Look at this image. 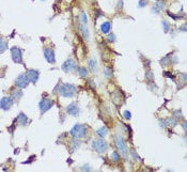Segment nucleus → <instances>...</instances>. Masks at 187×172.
I'll list each match as a JSON object with an SVG mask.
<instances>
[{
	"instance_id": "1",
	"label": "nucleus",
	"mask_w": 187,
	"mask_h": 172,
	"mask_svg": "<svg viewBox=\"0 0 187 172\" xmlns=\"http://www.w3.org/2000/svg\"><path fill=\"white\" fill-rule=\"evenodd\" d=\"M76 91H77V89L75 85H73L71 83H64L61 87L59 93H60L63 97H74L76 94Z\"/></svg>"
},
{
	"instance_id": "2",
	"label": "nucleus",
	"mask_w": 187,
	"mask_h": 172,
	"mask_svg": "<svg viewBox=\"0 0 187 172\" xmlns=\"http://www.w3.org/2000/svg\"><path fill=\"white\" fill-rule=\"evenodd\" d=\"M92 149L95 150L97 153H105L108 149V144L107 142L103 139H98V140H93L92 141Z\"/></svg>"
},
{
	"instance_id": "3",
	"label": "nucleus",
	"mask_w": 187,
	"mask_h": 172,
	"mask_svg": "<svg viewBox=\"0 0 187 172\" xmlns=\"http://www.w3.org/2000/svg\"><path fill=\"white\" fill-rule=\"evenodd\" d=\"M86 133H87L86 126L81 125V124H76L74 127L71 129V135L74 138H84L86 136Z\"/></svg>"
},
{
	"instance_id": "4",
	"label": "nucleus",
	"mask_w": 187,
	"mask_h": 172,
	"mask_svg": "<svg viewBox=\"0 0 187 172\" xmlns=\"http://www.w3.org/2000/svg\"><path fill=\"white\" fill-rule=\"evenodd\" d=\"M11 56L15 63H20V64L22 63V53L20 48H18L17 46H13L11 48Z\"/></svg>"
},
{
	"instance_id": "5",
	"label": "nucleus",
	"mask_w": 187,
	"mask_h": 172,
	"mask_svg": "<svg viewBox=\"0 0 187 172\" xmlns=\"http://www.w3.org/2000/svg\"><path fill=\"white\" fill-rule=\"evenodd\" d=\"M13 104H14V101H13V97L11 96H4L0 99V108L4 111L11 109Z\"/></svg>"
},
{
	"instance_id": "6",
	"label": "nucleus",
	"mask_w": 187,
	"mask_h": 172,
	"mask_svg": "<svg viewBox=\"0 0 187 172\" xmlns=\"http://www.w3.org/2000/svg\"><path fill=\"white\" fill-rule=\"evenodd\" d=\"M30 82V79H29V77L27 74H21L17 77V79H16V85H17V88H20V89H24L26 88L27 85L29 84Z\"/></svg>"
},
{
	"instance_id": "7",
	"label": "nucleus",
	"mask_w": 187,
	"mask_h": 172,
	"mask_svg": "<svg viewBox=\"0 0 187 172\" xmlns=\"http://www.w3.org/2000/svg\"><path fill=\"white\" fill-rule=\"evenodd\" d=\"M52 105H54V103H52L51 99H49V98H43L42 101L40 102L39 107H40L41 112H42V113H45V112L48 111L52 107Z\"/></svg>"
},
{
	"instance_id": "8",
	"label": "nucleus",
	"mask_w": 187,
	"mask_h": 172,
	"mask_svg": "<svg viewBox=\"0 0 187 172\" xmlns=\"http://www.w3.org/2000/svg\"><path fill=\"white\" fill-rule=\"evenodd\" d=\"M43 51H44V56L46 58V60L49 63H51V64H55L56 63V58H55V52L52 49L49 47H44Z\"/></svg>"
},
{
	"instance_id": "9",
	"label": "nucleus",
	"mask_w": 187,
	"mask_h": 172,
	"mask_svg": "<svg viewBox=\"0 0 187 172\" xmlns=\"http://www.w3.org/2000/svg\"><path fill=\"white\" fill-rule=\"evenodd\" d=\"M76 62L75 60H73V59H68L66 60L64 63H63L62 65V70L64 72H73L76 70Z\"/></svg>"
},
{
	"instance_id": "10",
	"label": "nucleus",
	"mask_w": 187,
	"mask_h": 172,
	"mask_svg": "<svg viewBox=\"0 0 187 172\" xmlns=\"http://www.w3.org/2000/svg\"><path fill=\"white\" fill-rule=\"evenodd\" d=\"M66 110H67V113H68V114L74 116V117L78 116V113H79V107H78V105H77V103H72V104H70V105L67 106Z\"/></svg>"
},
{
	"instance_id": "11",
	"label": "nucleus",
	"mask_w": 187,
	"mask_h": 172,
	"mask_svg": "<svg viewBox=\"0 0 187 172\" xmlns=\"http://www.w3.org/2000/svg\"><path fill=\"white\" fill-rule=\"evenodd\" d=\"M116 140H117V144H118V148L120 149V150L123 152V154H124V156L127 157V150H126V144L124 142V140H123V138L121 137V136L118 135L116 137Z\"/></svg>"
},
{
	"instance_id": "12",
	"label": "nucleus",
	"mask_w": 187,
	"mask_h": 172,
	"mask_svg": "<svg viewBox=\"0 0 187 172\" xmlns=\"http://www.w3.org/2000/svg\"><path fill=\"white\" fill-rule=\"evenodd\" d=\"M27 75H28V77H29V79H30L31 82L35 83L36 81H38V79H39L40 73H39V71H36V70H29L28 73H27Z\"/></svg>"
},
{
	"instance_id": "13",
	"label": "nucleus",
	"mask_w": 187,
	"mask_h": 172,
	"mask_svg": "<svg viewBox=\"0 0 187 172\" xmlns=\"http://www.w3.org/2000/svg\"><path fill=\"white\" fill-rule=\"evenodd\" d=\"M16 121H17V123L19 124V125L25 126V125L27 124V122H28V118H27V116H26L25 113H22V112H20V113L17 116Z\"/></svg>"
},
{
	"instance_id": "14",
	"label": "nucleus",
	"mask_w": 187,
	"mask_h": 172,
	"mask_svg": "<svg viewBox=\"0 0 187 172\" xmlns=\"http://www.w3.org/2000/svg\"><path fill=\"white\" fill-rule=\"evenodd\" d=\"M110 29H111V24L109 21H106V22H104V24H102V26H101V30H102V32L103 33H108L109 31H110Z\"/></svg>"
},
{
	"instance_id": "15",
	"label": "nucleus",
	"mask_w": 187,
	"mask_h": 172,
	"mask_svg": "<svg viewBox=\"0 0 187 172\" xmlns=\"http://www.w3.org/2000/svg\"><path fill=\"white\" fill-rule=\"evenodd\" d=\"M8 48V42L6 39L0 38V52H3Z\"/></svg>"
},
{
	"instance_id": "16",
	"label": "nucleus",
	"mask_w": 187,
	"mask_h": 172,
	"mask_svg": "<svg viewBox=\"0 0 187 172\" xmlns=\"http://www.w3.org/2000/svg\"><path fill=\"white\" fill-rule=\"evenodd\" d=\"M89 65H90L91 71H92V72H96V70H97V63H96V60H94V59H91Z\"/></svg>"
},
{
	"instance_id": "17",
	"label": "nucleus",
	"mask_w": 187,
	"mask_h": 172,
	"mask_svg": "<svg viewBox=\"0 0 187 172\" xmlns=\"http://www.w3.org/2000/svg\"><path fill=\"white\" fill-rule=\"evenodd\" d=\"M80 29H81V32H83V35H84V37H85L87 40H89V31H88V29H87V27L85 26V24L81 25Z\"/></svg>"
},
{
	"instance_id": "18",
	"label": "nucleus",
	"mask_w": 187,
	"mask_h": 172,
	"mask_svg": "<svg viewBox=\"0 0 187 172\" xmlns=\"http://www.w3.org/2000/svg\"><path fill=\"white\" fill-rule=\"evenodd\" d=\"M97 135H98L101 138L106 137V135H107V129H106V127H101V128H99V129L97 130Z\"/></svg>"
},
{
	"instance_id": "19",
	"label": "nucleus",
	"mask_w": 187,
	"mask_h": 172,
	"mask_svg": "<svg viewBox=\"0 0 187 172\" xmlns=\"http://www.w3.org/2000/svg\"><path fill=\"white\" fill-rule=\"evenodd\" d=\"M111 160L113 162H118V161L120 160V154L118 153V152H113L111 154Z\"/></svg>"
},
{
	"instance_id": "20",
	"label": "nucleus",
	"mask_w": 187,
	"mask_h": 172,
	"mask_svg": "<svg viewBox=\"0 0 187 172\" xmlns=\"http://www.w3.org/2000/svg\"><path fill=\"white\" fill-rule=\"evenodd\" d=\"M162 25H163V28H164V31H165V33H168V31H169V28H170L169 22L166 21V20H163Z\"/></svg>"
},
{
	"instance_id": "21",
	"label": "nucleus",
	"mask_w": 187,
	"mask_h": 172,
	"mask_svg": "<svg viewBox=\"0 0 187 172\" xmlns=\"http://www.w3.org/2000/svg\"><path fill=\"white\" fill-rule=\"evenodd\" d=\"M78 72H79V75L81 77H87V76H88V71H87L85 67H80V69L78 70Z\"/></svg>"
},
{
	"instance_id": "22",
	"label": "nucleus",
	"mask_w": 187,
	"mask_h": 172,
	"mask_svg": "<svg viewBox=\"0 0 187 172\" xmlns=\"http://www.w3.org/2000/svg\"><path fill=\"white\" fill-rule=\"evenodd\" d=\"M105 74H106L107 78H110V77L112 76V71H111L110 67H106V69H105Z\"/></svg>"
},
{
	"instance_id": "23",
	"label": "nucleus",
	"mask_w": 187,
	"mask_h": 172,
	"mask_svg": "<svg viewBox=\"0 0 187 172\" xmlns=\"http://www.w3.org/2000/svg\"><path fill=\"white\" fill-rule=\"evenodd\" d=\"M164 7H165V3H164L163 1H157V4H156V8L155 9H158V11H161L164 9Z\"/></svg>"
},
{
	"instance_id": "24",
	"label": "nucleus",
	"mask_w": 187,
	"mask_h": 172,
	"mask_svg": "<svg viewBox=\"0 0 187 172\" xmlns=\"http://www.w3.org/2000/svg\"><path fill=\"white\" fill-rule=\"evenodd\" d=\"M81 19H83V22H84V24L87 25V22H88V18H87V14H86L85 11L81 12Z\"/></svg>"
},
{
	"instance_id": "25",
	"label": "nucleus",
	"mask_w": 187,
	"mask_h": 172,
	"mask_svg": "<svg viewBox=\"0 0 187 172\" xmlns=\"http://www.w3.org/2000/svg\"><path fill=\"white\" fill-rule=\"evenodd\" d=\"M176 123H177V121H176L175 119H169V121H168V124L171 125L172 127H173V126H175Z\"/></svg>"
},
{
	"instance_id": "26",
	"label": "nucleus",
	"mask_w": 187,
	"mask_h": 172,
	"mask_svg": "<svg viewBox=\"0 0 187 172\" xmlns=\"http://www.w3.org/2000/svg\"><path fill=\"white\" fill-rule=\"evenodd\" d=\"M124 118H125V120H130V118H131V113L128 111V110H126L124 112Z\"/></svg>"
},
{
	"instance_id": "27",
	"label": "nucleus",
	"mask_w": 187,
	"mask_h": 172,
	"mask_svg": "<svg viewBox=\"0 0 187 172\" xmlns=\"http://www.w3.org/2000/svg\"><path fill=\"white\" fill-rule=\"evenodd\" d=\"M108 41H109V42H115V41H116V35L113 33H110L108 35Z\"/></svg>"
},
{
	"instance_id": "28",
	"label": "nucleus",
	"mask_w": 187,
	"mask_h": 172,
	"mask_svg": "<svg viewBox=\"0 0 187 172\" xmlns=\"http://www.w3.org/2000/svg\"><path fill=\"white\" fill-rule=\"evenodd\" d=\"M147 1H145V0H140V1H139V7L140 8H143V7H145V6H147Z\"/></svg>"
},
{
	"instance_id": "29",
	"label": "nucleus",
	"mask_w": 187,
	"mask_h": 172,
	"mask_svg": "<svg viewBox=\"0 0 187 172\" xmlns=\"http://www.w3.org/2000/svg\"><path fill=\"white\" fill-rule=\"evenodd\" d=\"M147 76H148V77H147L148 79H152V77H153V74L151 73V72H149V73H147Z\"/></svg>"
},
{
	"instance_id": "30",
	"label": "nucleus",
	"mask_w": 187,
	"mask_h": 172,
	"mask_svg": "<svg viewBox=\"0 0 187 172\" xmlns=\"http://www.w3.org/2000/svg\"><path fill=\"white\" fill-rule=\"evenodd\" d=\"M165 75L168 77V78H173V75L170 74V73H168V72H165Z\"/></svg>"
},
{
	"instance_id": "31",
	"label": "nucleus",
	"mask_w": 187,
	"mask_h": 172,
	"mask_svg": "<svg viewBox=\"0 0 187 172\" xmlns=\"http://www.w3.org/2000/svg\"><path fill=\"white\" fill-rule=\"evenodd\" d=\"M83 169H88V170H90V167H89L88 165H87V166L85 165V166H83Z\"/></svg>"
},
{
	"instance_id": "32",
	"label": "nucleus",
	"mask_w": 187,
	"mask_h": 172,
	"mask_svg": "<svg viewBox=\"0 0 187 172\" xmlns=\"http://www.w3.org/2000/svg\"><path fill=\"white\" fill-rule=\"evenodd\" d=\"M181 30H182V31H185V30H186V27H185V25H183V27H182V28H181Z\"/></svg>"
}]
</instances>
